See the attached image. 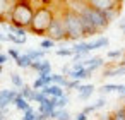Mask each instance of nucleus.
I'll list each match as a JSON object with an SVG mask.
<instances>
[{
  "label": "nucleus",
  "mask_w": 125,
  "mask_h": 120,
  "mask_svg": "<svg viewBox=\"0 0 125 120\" xmlns=\"http://www.w3.org/2000/svg\"><path fill=\"white\" fill-rule=\"evenodd\" d=\"M34 7L31 2H16L14 4V9L10 12V24L17 26V28H24V29H29L31 22H33V17H34Z\"/></svg>",
  "instance_id": "nucleus-1"
},
{
  "label": "nucleus",
  "mask_w": 125,
  "mask_h": 120,
  "mask_svg": "<svg viewBox=\"0 0 125 120\" xmlns=\"http://www.w3.org/2000/svg\"><path fill=\"white\" fill-rule=\"evenodd\" d=\"M50 2L45 5V7H38L36 12H34V17H33V22L29 26V31L31 33H36V34H46L53 17H55V12H53V7H48Z\"/></svg>",
  "instance_id": "nucleus-2"
},
{
  "label": "nucleus",
  "mask_w": 125,
  "mask_h": 120,
  "mask_svg": "<svg viewBox=\"0 0 125 120\" xmlns=\"http://www.w3.org/2000/svg\"><path fill=\"white\" fill-rule=\"evenodd\" d=\"M62 17H63V24H65V31H67V40H79L84 36L82 31V24H81V16L77 12H74L69 7L62 9Z\"/></svg>",
  "instance_id": "nucleus-3"
},
{
  "label": "nucleus",
  "mask_w": 125,
  "mask_h": 120,
  "mask_svg": "<svg viewBox=\"0 0 125 120\" xmlns=\"http://www.w3.org/2000/svg\"><path fill=\"white\" fill-rule=\"evenodd\" d=\"M46 36L53 41H60V40H67V31H65V24H63V17L62 14H55L48 31H46Z\"/></svg>",
  "instance_id": "nucleus-4"
},
{
  "label": "nucleus",
  "mask_w": 125,
  "mask_h": 120,
  "mask_svg": "<svg viewBox=\"0 0 125 120\" xmlns=\"http://www.w3.org/2000/svg\"><path fill=\"white\" fill-rule=\"evenodd\" d=\"M17 96H19V93L16 89H2L0 91V106H2V110H5L10 103L14 105Z\"/></svg>",
  "instance_id": "nucleus-5"
},
{
  "label": "nucleus",
  "mask_w": 125,
  "mask_h": 120,
  "mask_svg": "<svg viewBox=\"0 0 125 120\" xmlns=\"http://www.w3.org/2000/svg\"><path fill=\"white\" fill-rule=\"evenodd\" d=\"M89 5H91V7H94V9H98V11H101L103 14H106V12H110L111 9L118 7L120 4H118V2H115V0H91Z\"/></svg>",
  "instance_id": "nucleus-6"
},
{
  "label": "nucleus",
  "mask_w": 125,
  "mask_h": 120,
  "mask_svg": "<svg viewBox=\"0 0 125 120\" xmlns=\"http://www.w3.org/2000/svg\"><path fill=\"white\" fill-rule=\"evenodd\" d=\"M16 2H7V0H0V24H10V12L14 9Z\"/></svg>",
  "instance_id": "nucleus-7"
},
{
  "label": "nucleus",
  "mask_w": 125,
  "mask_h": 120,
  "mask_svg": "<svg viewBox=\"0 0 125 120\" xmlns=\"http://www.w3.org/2000/svg\"><path fill=\"white\" fill-rule=\"evenodd\" d=\"M31 69H34L40 76H52V74H50V72H52V65H50V62H46V60L33 62V64H31Z\"/></svg>",
  "instance_id": "nucleus-8"
},
{
  "label": "nucleus",
  "mask_w": 125,
  "mask_h": 120,
  "mask_svg": "<svg viewBox=\"0 0 125 120\" xmlns=\"http://www.w3.org/2000/svg\"><path fill=\"white\" fill-rule=\"evenodd\" d=\"M48 98H62V96H65V93H63V89L60 87V86H57V84H50V86H46L45 89H41Z\"/></svg>",
  "instance_id": "nucleus-9"
},
{
  "label": "nucleus",
  "mask_w": 125,
  "mask_h": 120,
  "mask_svg": "<svg viewBox=\"0 0 125 120\" xmlns=\"http://www.w3.org/2000/svg\"><path fill=\"white\" fill-rule=\"evenodd\" d=\"M69 77L72 79V81H82V79H87V77H91V72L86 69V67H82V69H77V70H70V74H69Z\"/></svg>",
  "instance_id": "nucleus-10"
},
{
  "label": "nucleus",
  "mask_w": 125,
  "mask_h": 120,
  "mask_svg": "<svg viewBox=\"0 0 125 120\" xmlns=\"http://www.w3.org/2000/svg\"><path fill=\"white\" fill-rule=\"evenodd\" d=\"M50 84H52V76H38V79L33 84V89L34 91H41V89H45Z\"/></svg>",
  "instance_id": "nucleus-11"
},
{
  "label": "nucleus",
  "mask_w": 125,
  "mask_h": 120,
  "mask_svg": "<svg viewBox=\"0 0 125 120\" xmlns=\"http://www.w3.org/2000/svg\"><path fill=\"white\" fill-rule=\"evenodd\" d=\"M104 62H103V58L101 57H94V58H89V60H84V65H86V69L93 74L96 69H99L101 65H103Z\"/></svg>",
  "instance_id": "nucleus-12"
},
{
  "label": "nucleus",
  "mask_w": 125,
  "mask_h": 120,
  "mask_svg": "<svg viewBox=\"0 0 125 120\" xmlns=\"http://www.w3.org/2000/svg\"><path fill=\"white\" fill-rule=\"evenodd\" d=\"M72 50H74V55H82V57H86L91 50H89V41H81V43H75L74 46H72Z\"/></svg>",
  "instance_id": "nucleus-13"
},
{
  "label": "nucleus",
  "mask_w": 125,
  "mask_h": 120,
  "mask_svg": "<svg viewBox=\"0 0 125 120\" xmlns=\"http://www.w3.org/2000/svg\"><path fill=\"white\" fill-rule=\"evenodd\" d=\"M93 93H94V86L93 84H84V86L79 87V98L81 99H87Z\"/></svg>",
  "instance_id": "nucleus-14"
},
{
  "label": "nucleus",
  "mask_w": 125,
  "mask_h": 120,
  "mask_svg": "<svg viewBox=\"0 0 125 120\" xmlns=\"http://www.w3.org/2000/svg\"><path fill=\"white\" fill-rule=\"evenodd\" d=\"M14 106H16L19 111H22V113H24V111H28V110L31 108V106H29V101H28V99H24L21 94L16 98V101H14Z\"/></svg>",
  "instance_id": "nucleus-15"
},
{
  "label": "nucleus",
  "mask_w": 125,
  "mask_h": 120,
  "mask_svg": "<svg viewBox=\"0 0 125 120\" xmlns=\"http://www.w3.org/2000/svg\"><path fill=\"white\" fill-rule=\"evenodd\" d=\"M52 84H57V86H60V87H67L69 79H67L63 74H52Z\"/></svg>",
  "instance_id": "nucleus-16"
},
{
  "label": "nucleus",
  "mask_w": 125,
  "mask_h": 120,
  "mask_svg": "<svg viewBox=\"0 0 125 120\" xmlns=\"http://www.w3.org/2000/svg\"><path fill=\"white\" fill-rule=\"evenodd\" d=\"M106 45H108V38L99 36V38H96L94 41H89V50H98V48H103V46H106Z\"/></svg>",
  "instance_id": "nucleus-17"
},
{
  "label": "nucleus",
  "mask_w": 125,
  "mask_h": 120,
  "mask_svg": "<svg viewBox=\"0 0 125 120\" xmlns=\"http://www.w3.org/2000/svg\"><path fill=\"white\" fill-rule=\"evenodd\" d=\"M26 55H28V57L33 60V62H38V60H41V58L45 57V50H40V48L36 50V48H34V50H29V52H26Z\"/></svg>",
  "instance_id": "nucleus-18"
},
{
  "label": "nucleus",
  "mask_w": 125,
  "mask_h": 120,
  "mask_svg": "<svg viewBox=\"0 0 125 120\" xmlns=\"http://www.w3.org/2000/svg\"><path fill=\"white\" fill-rule=\"evenodd\" d=\"M34 93H36V91H34L33 87H29V86H24V87L19 91V94H21L24 99H28V101H33V99H34Z\"/></svg>",
  "instance_id": "nucleus-19"
},
{
  "label": "nucleus",
  "mask_w": 125,
  "mask_h": 120,
  "mask_svg": "<svg viewBox=\"0 0 125 120\" xmlns=\"http://www.w3.org/2000/svg\"><path fill=\"white\" fill-rule=\"evenodd\" d=\"M50 118H55V120H72L70 118V113L67 110H55Z\"/></svg>",
  "instance_id": "nucleus-20"
},
{
  "label": "nucleus",
  "mask_w": 125,
  "mask_h": 120,
  "mask_svg": "<svg viewBox=\"0 0 125 120\" xmlns=\"http://www.w3.org/2000/svg\"><path fill=\"white\" fill-rule=\"evenodd\" d=\"M120 89H122V84H104L99 91H101V94H106V93H113V91L120 93Z\"/></svg>",
  "instance_id": "nucleus-21"
},
{
  "label": "nucleus",
  "mask_w": 125,
  "mask_h": 120,
  "mask_svg": "<svg viewBox=\"0 0 125 120\" xmlns=\"http://www.w3.org/2000/svg\"><path fill=\"white\" fill-rule=\"evenodd\" d=\"M16 64H17V67H22V69H26V67H31L33 60H31V58H29L26 53H24V55H21V57H19V60H17Z\"/></svg>",
  "instance_id": "nucleus-22"
},
{
  "label": "nucleus",
  "mask_w": 125,
  "mask_h": 120,
  "mask_svg": "<svg viewBox=\"0 0 125 120\" xmlns=\"http://www.w3.org/2000/svg\"><path fill=\"white\" fill-rule=\"evenodd\" d=\"M10 81H12V84H14V87H17V89H22L24 87V82H22V79H21V76L19 74H10Z\"/></svg>",
  "instance_id": "nucleus-23"
},
{
  "label": "nucleus",
  "mask_w": 125,
  "mask_h": 120,
  "mask_svg": "<svg viewBox=\"0 0 125 120\" xmlns=\"http://www.w3.org/2000/svg\"><path fill=\"white\" fill-rule=\"evenodd\" d=\"M46 99H48V96H46V94H45L43 91H36V93H34V99H33V101H36V103L43 105V103H45Z\"/></svg>",
  "instance_id": "nucleus-24"
},
{
  "label": "nucleus",
  "mask_w": 125,
  "mask_h": 120,
  "mask_svg": "<svg viewBox=\"0 0 125 120\" xmlns=\"http://www.w3.org/2000/svg\"><path fill=\"white\" fill-rule=\"evenodd\" d=\"M111 120H125V106L118 108V110L111 115Z\"/></svg>",
  "instance_id": "nucleus-25"
},
{
  "label": "nucleus",
  "mask_w": 125,
  "mask_h": 120,
  "mask_svg": "<svg viewBox=\"0 0 125 120\" xmlns=\"http://www.w3.org/2000/svg\"><path fill=\"white\" fill-rule=\"evenodd\" d=\"M7 40L12 41V43H16V45H22V43H26V38H19V36H16V34H12V33L7 34Z\"/></svg>",
  "instance_id": "nucleus-26"
},
{
  "label": "nucleus",
  "mask_w": 125,
  "mask_h": 120,
  "mask_svg": "<svg viewBox=\"0 0 125 120\" xmlns=\"http://www.w3.org/2000/svg\"><path fill=\"white\" fill-rule=\"evenodd\" d=\"M53 46H55V41H53V40H50V38L43 40V41H41V45H40V48H41V50H45V52H46V50H50V48H53Z\"/></svg>",
  "instance_id": "nucleus-27"
},
{
  "label": "nucleus",
  "mask_w": 125,
  "mask_h": 120,
  "mask_svg": "<svg viewBox=\"0 0 125 120\" xmlns=\"http://www.w3.org/2000/svg\"><path fill=\"white\" fill-rule=\"evenodd\" d=\"M57 55L58 57H70V55L74 57V50L72 48H58L57 50Z\"/></svg>",
  "instance_id": "nucleus-28"
},
{
  "label": "nucleus",
  "mask_w": 125,
  "mask_h": 120,
  "mask_svg": "<svg viewBox=\"0 0 125 120\" xmlns=\"http://www.w3.org/2000/svg\"><path fill=\"white\" fill-rule=\"evenodd\" d=\"M67 103H69V96H67V94L62 96V98H58V101H57V110H65Z\"/></svg>",
  "instance_id": "nucleus-29"
},
{
  "label": "nucleus",
  "mask_w": 125,
  "mask_h": 120,
  "mask_svg": "<svg viewBox=\"0 0 125 120\" xmlns=\"http://www.w3.org/2000/svg\"><path fill=\"white\" fill-rule=\"evenodd\" d=\"M22 120H36V111H34L33 108H29L28 111H24V117H22Z\"/></svg>",
  "instance_id": "nucleus-30"
},
{
  "label": "nucleus",
  "mask_w": 125,
  "mask_h": 120,
  "mask_svg": "<svg viewBox=\"0 0 125 120\" xmlns=\"http://www.w3.org/2000/svg\"><path fill=\"white\" fill-rule=\"evenodd\" d=\"M9 57H12L16 62L19 60V57H21V52L17 50V48H9Z\"/></svg>",
  "instance_id": "nucleus-31"
},
{
  "label": "nucleus",
  "mask_w": 125,
  "mask_h": 120,
  "mask_svg": "<svg viewBox=\"0 0 125 120\" xmlns=\"http://www.w3.org/2000/svg\"><path fill=\"white\" fill-rule=\"evenodd\" d=\"M123 55V52L122 50H113V52H108V58H118V57H122Z\"/></svg>",
  "instance_id": "nucleus-32"
},
{
  "label": "nucleus",
  "mask_w": 125,
  "mask_h": 120,
  "mask_svg": "<svg viewBox=\"0 0 125 120\" xmlns=\"http://www.w3.org/2000/svg\"><path fill=\"white\" fill-rule=\"evenodd\" d=\"M75 87L79 89V87H81V82H79V81H72V79H70V81H69V84H67V89H75Z\"/></svg>",
  "instance_id": "nucleus-33"
},
{
  "label": "nucleus",
  "mask_w": 125,
  "mask_h": 120,
  "mask_svg": "<svg viewBox=\"0 0 125 120\" xmlns=\"http://www.w3.org/2000/svg\"><path fill=\"white\" fill-rule=\"evenodd\" d=\"M104 103H106V99H104V98H99L93 106H94V110H99V108H103V106H104Z\"/></svg>",
  "instance_id": "nucleus-34"
},
{
  "label": "nucleus",
  "mask_w": 125,
  "mask_h": 120,
  "mask_svg": "<svg viewBox=\"0 0 125 120\" xmlns=\"http://www.w3.org/2000/svg\"><path fill=\"white\" fill-rule=\"evenodd\" d=\"M7 62V55H4V53H0V67H2L4 64Z\"/></svg>",
  "instance_id": "nucleus-35"
},
{
  "label": "nucleus",
  "mask_w": 125,
  "mask_h": 120,
  "mask_svg": "<svg viewBox=\"0 0 125 120\" xmlns=\"http://www.w3.org/2000/svg\"><path fill=\"white\" fill-rule=\"evenodd\" d=\"M75 120H87V115H86V113H82V111H81V113H79V115H77V118H75Z\"/></svg>",
  "instance_id": "nucleus-36"
},
{
  "label": "nucleus",
  "mask_w": 125,
  "mask_h": 120,
  "mask_svg": "<svg viewBox=\"0 0 125 120\" xmlns=\"http://www.w3.org/2000/svg\"><path fill=\"white\" fill-rule=\"evenodd\" d=\"M120 98H125V84H122V89H120Z\"/></svg>",
  "instance_id": "nucleus-37"
},
{
  "label": "nucleus",
  "mask_w": 125,
  "mask_h": 120,
  "mask_svg": "<svg viewBox=\"0 0 125 120\" xmlns=\"http://www.w3.org/2000/svg\"><path fill=\"white\" fill-rule=\"evenodd\" d=\"M0 41H9V40H7V34H4L2 31H0Z\"/></svg>",
  "instance_id": "nucleus-38"
},
{
  "label": "nucleus",
  "mask_w": 125,
  "mask_h": 120,
  "mask_svg": "<svg viewBox=\"0 0 125 120\" xmlns=\"http://www.w3.org/2000/svg\"><path fill=\"white\" fill-rule=\"evenodd\" d=\"M120 29H122V33H125V21L120 24Z\"/></svg>",
  "instance_id": "nucleus-39"
},
{
  "label": "nucleus",
  "mask_w": 125,
  "mask_h": 120,
  "mask_svg": "<svg viewBox=\"0 0 125 120\" xmlns=\"http://www.w3.org/2000/svg\"><path fill=\"white\" fill-rule=\"evenodd\" d=\"M0 74H2V67H0Z\"/></svg>",
  "instance_id": "nucleus-40"
}]
</instances>
